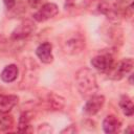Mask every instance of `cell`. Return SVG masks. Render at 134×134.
<instances>
[{"label":"cell","mask_w":134,"mask_h":134,"mask_svg":"<svg viewBox=\"0 0 134 134\" xmlns=\"http://www.w3.org/2000/svg\"><path fill=\"white\" fill-rule=\"evenodd\" d=\"M75 86L77 88V91L80 94L88 98L94 94H96L98 90L97 82L95 73L88 67H83L79 69L75 73Z\"/></svg>","instance_id":"6da1fadb"},{"label":"cell","mask_w":134,"mask_h":134,"mask_svg":"<svg viewBox=\"0 0 134 134\" xmlns=\"http://www.w3.org/2000/svg\"><path fill=\"white\" fill-rule=\"evenodd\" d=\"M133 69V59L126 58L118 62H114L110 69L106 72L107 76L113 81H119L130 73Z\"/></svg>","instance_id":"7a4b0ae2"},{"label":"cell","mask_w":134,"mask_h":134,"mask_svg":"<svg viewBox=\"0 0 134 134\" xmlns=\"http://www.w3.org/2000/svg\"><path fill=\"white\" fill-rule=\"evenodd\" d=\"M37 29L36 24L31 20H23L12 32V40L14 41H21L29 36H31Z\"/></svg>","instance_id":"3957f363"},{"label":"cell","mask_w":134,"mask_h":134,"mask_svg":"<svg viewBox=\"0 0 134 134\" xmlns=\"http://www.w3.org/2000/svg\"><path fill=\"white\" fill-rule=\"evenodd\" d=\"M84 48L85 39L80 34H75L63 42V50L68 54H77Z\"/></svg>","instance_id":"277c9868"},{"label":"cell","mask_w":134,"mask_h":134,"mask_svg":"<svg viewBox=\"0 0 134 134\" xmlns=\"http://www.w3.org/2000/svg\"><path fill=\"white\" fill-rule=\"evenodd\" d=\"M58 13H59V7L55 3L46 2L34 14L32 18L37 22H45V21L55 17L58 15Z\"/></svg>","instance_id":"5b68a950"},{"label":"cell","mask_w":134,"mask_h":134,"mask_svg":"<svg viewBox=\"0 0 134 134\" xmlns=\"http://www.w3.org/2000/svg\"><path fill=\"white\" fill-rule=\"evenodd\" d=\"M105 104V96L99 94H94L88 97V100L83 107V112L87 116H93L100 111Z\"/></svg>","instance_id":"8992f818"},{"label":"cell","mask_w":134,"mask_h":134,"mask_svg":"<svg viewBox=\"0 0 134 134\" xmlns=\"http://www.w3.org/2000/svg\"><path fill=\"white\" fill-rule=\"evenodd\" d=\"M113 63H114V60L110 53H102L91 59L92 67H94L96 70L104 72V73H106L110 69Z\"/></svg>","instance_id":"52a82bcc"},{"label":"cell","mask_w":134,"mask_h":134,"mask_svg":"<svg viewBox=\"0 0 134 134\" xmlns=\"http://www.w3.org/2000/svg\"><path fill=\"white\" fill-rule=\"evenodd\" d=\"M36 54L39 58V60L44 64H50L53 61V54H52V45L49 42H43L41 43L37 49Z\"/></svg>","instance_id":"ba28073f"},{"label":"cell","mask_w":134,"mask_h":134,"mask_svg":"<svg viewBox=\"0 0 134 134\" xmlns=\"http://www.w3.org/2000/svg\"><path fill=\"white\" fill-rule=\"evenodd\" d=\"M19 102L15 94H0V112L8 113Z\"/></svg>","instance_id":"9c48e42d"},{"label":"cell","mask_w":134,"mask_h":134,"mask_svg":"<svg viewBox=\"0 0 134 134\" xmlns=\"http://www.w3.org/2000/svg\"><path fill=\"white\" fill-rule=\"evenodd\" d=\"M120 126H121V122L115 115H108L103 120V130L105 131V133H108V134L117 132Z\"/></svg>","instance_id":"30bf717a"},{"label":"cell","mask_w":134,"mask_h":134,"mask_svg":"<svg viewBox=\"0 0 134 134\" xmlns=\"http://www.w3.org/2000/svg\"><path fill=\"white\" fill-rule=\"evenodd\" d=\"M19 74V68L15 64H9L4 67V69L0 73V79L4 83H13L17 80Z\"/></svg>","instance_id":"8fae6325"},{"label":"cell","mask_w":134,"mask_h":134,"mask_svg":"<svg viewBox=\"0 0 134 134\" xmlns=\"http://www.w3.org/2000/svg\"><path fill=\"white\" fill-rule=\"evenodd\" d=\"M109 3L119 15H127L133 8V0H109Z\"/></svg>","instance_id":"7c38bea8"},{"label":"cell","mask_w":134,"mask_h":134,"mask_svg":"<svg viewBox=\"0 0 134 134\" xmlns=\"http://www.w3.org/2000/svg\"><path fill=\"white\" fill-rule=\"evenodd\" d=\"M46 103V106L48 109H51V110H61L64 105H65V102H64V98L53 92H50L48 93L47 97L45 98L44 100Z\"/></svg>","instance_id":"4fadbf2b"},{"label":"cell","mask_w":134,"mask_h":134,"mask_svg":"<svg viewBox=\"0 0 134 134\" xmlns=\"http://www.w3.org/2000/svg\"><path fill=\"white\" fill-rule=\"evenodd\" d=\"M119 107L120 109L122 110L124 114L126 116H132L133 113H134V105H133V100L132 98L127 95V94H124L120 96L119 98Z\"/></svg>","instance_id":"5bb4252c"},{"label":"cell","mask_w":134,"mask_h":134,"mask_svg":"<svg viewBox=\"0 0 134 134\" xmlns=\"http://www.w3.org/2000/svg\"><path fill=\"white\" fill-rule=\"evenodd\" d=\"M34 113L31 111H25L23 112L18 121V131L19 132H28L30 128V120L32 119Z\"/></svg>","instance_id":"9a60e30c"},{"label":"cell","mask_w":134,"mask_h":134,"mask_svg":"<svg viewBox=\"0 0 134 134\" xmlns=\"http://www.w3.org/2000/svg\"><path fill=\"white\" fill-rule=\"evenodd\" d=\"M14 127V118L8 113L0 112V131H8Z\"/></svg>","instance_id":"2e32d148"},{"label":"cell","mask_w":134,"mask_h":134,"mask_svg":"<svg viewBox=\"0 0 134 134\" xmlns=\"http://www.w3.org/2000/svg\"><path fill=\"white\" fill-rule=\"evenodd\" d=\"M47 2V0H27L28 5L31 8H40L42 5H44Z\"/></svg>","instance_id":"e0dca14e"},{"label":"cell","mask_w":134,"mask_h":134,"mask_svg":"<svg viewBox=\"0 0 134 134\" xmlns=\"http://www.w3.org/2000/svg\"><path fill=\"white\" fill-rule=\"evenodd\" d=\"M52 130L50 128L49 125L47 124H43V125H40L39 128H38V132L39 133H50Z\"/></svg>","instance_id":"ac0fdd59"},{"label":"cell","mask_w":134,"mask_h":134,"mask_svg":"<svg viewBox=\"0 0 134 134\" xmlns=\"http://www.w3.org/2000/svg\"><path fill=\"white\" fill-rule=\"evenodd\" d=\"M3 3L7 9H12L16 5V0H3Z\"/></svg>","instance_id":"d6986e66"},{"label":"cell","mask_w":134,"mask_h":134,"mask_svg":"<svg viewBox=\"0 0 134 134\" xmlns=\"http://www.w3.org/2000/svg\"><path fill=\"white\" fill-rule=\"evenodd\" d=\"M77 130H76V128H75V126L74 125H71V126H69L68 128H66V129H64L61 133H75Z\"/></svg>","instance_id":"ffe728a7"},{"label":"cell","mask_w":134,"mask_h":134,"mask_svg":"<svg viewBox=\"0 0 134 134\" xmlns=\"http://www.w3.org/2000/svg\"><path fill=\"white\" fill-rule=\"evenodd\" d=\"M129 81H130V84L132 85V74L130 75V79H129Z\"/></svg>","instance_id":"44dd1931"},{"label":"cell","mask_w":134,"mask_h":134,"mask_svg":"<svg viewBox=\"0 0 134 134\" xmlns=\"http://www.w3.org/2000/svg\"><path fill=\"white\" fill-rule=\"evenodd\" d=\"M66 1H73V0H66Z\"/></svg>","instance_id":"7402d4cb"}]
</instances>
